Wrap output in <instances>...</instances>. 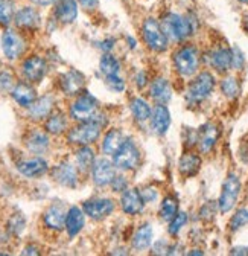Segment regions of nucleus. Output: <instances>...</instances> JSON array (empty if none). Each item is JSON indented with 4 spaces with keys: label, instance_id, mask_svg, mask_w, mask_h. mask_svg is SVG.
I'll return each instance as SVG.
<instances>
[{
    "label": "nucleus",
    "instance_id": "nucleus-1",
    "mask_svg": "<svg viewBox=\"0 0 248 256\" xmlns=\"http://www.w3.org/2000/svg\"><path fill=\"white\" fill-rule=\"evenodd\" d=\"M102 132V125L98 124L96 120H85V122H78L73 128H70L67 133V140L72 145L84 146V145H91L95 144Z\"/></svg>",
    "mask_w": 248,
    "mask_h": 256
},
{
    "label": "nucleus",
    "instance_id": "nucleus-2",
    "mask_svg": "<svg viewBox=\"0 0 248 256\" xmlns=\"http://www.w3.org/2000/svg\"><path fill=\"white\" fill-rule=\"evenodd\" d=\"M160 24L165 30V34L168 36V38L174 42H183L192 34L191 20L175 12H168L166 16H163V20Z\"/></svg>",
    "mask_w": 248,
    "mask_h": 256
},
{
    "label": "nucleus",
    "instance_id": "nucleus-3",
    "mask_svg": "<svg viewBox=\"0 0 248 256\" xmlns=\"http://www.w3.org/2000/svg\"><path fill=\"white\" fill-rule=\"evenodd\" d=\"M142 36L145 44L154 52H163L168 49V36L162 24L156 18H146L142 24Z\"/></svg>",
    "mask_w": 248,
    "mask_h": 256
},
{
    "label": "nucleus",
    "instance_id": "nucleus-4",
    "mask_svg": "<svg viewBox=\"0 0 248 256\" xmlns=\"http://www.w3.org/2000/svg\"><path fill=\"white\" fill-rule=\"evenodd\" d=\"M99 113V104L95 96L88 93H82L70 106V118L76 122L95 120Z\"/></svg>",
    "mask_w": 248,
    "mask_h": 256
},
{
    "label": "nucleus",
    "instance_id": "nucleus-5",
    "mask_svg": "<svg viewBox=\"0 0 248 256\" xmlns=\"http://www.w3.org/2000/svg\"><path fill=\"white\" fill-rule=\"evenodd\" d=\"M175 69L183 76H192L200 68V54L194 46H183L174 54Z\"/></svg>",
    "mask_w": 248,
    "mask_h": 256
},
{
    "label": "nucleus",
    "instance_id": "nucleus-6",
    "mask_svg": "<svg viewBox=\"0 0 248 256\" xmlns=\"http://www.w3.org/2000/svg\"><path fill=\"white\" fill-rule=\"evenodd\" d=\"M215 88V78L209 72H201L194 81H191L188 92H186V100L191 104H200L207 100Z\"/></svg>",
    "mask_w": 248,
    "mask_h": 256
},
{
    "label": "nucleus",
    "instance_id": "nucleus-7",
    "mask_svg": "<svg viewBox=\"0 0 248 256\" xmlns=\"http://www.w3.org/2000/svg\"><path fill=\"white\" fill-rule=\"evenodd\" d=\"M113 164L117 170L130 171L140 164V152L131 139H125L122 146L113 154Z\"/></svg>",
    "mask_w": 248,
    "mask_h": 256
},
{
    "label": "nucleus",
    "instance_id": "nucleus-8",
    "mask_svg": "<svg viewBox=\"0 0 248 256\" xmlns=\"http://www.w3.org/2000/svg\"><path fill=\"white\" fill-rule=\"evenodd\" d=\"M241 194V180L236 174H229L224 184H223V190H221V197L218 202V208L221 210V214H227L230 212Z\"/></svg>",
    "mask_w": 248,
    "mask_h": 256
},
{
    "label": "nucleus",
    "instance_id": "nucleus-9",
    "mask_svg": "<svg viewBox=\"0 0 248 256\" xmlns=\"http://www.w3.org/2000/svg\"><path fill=\"white\" fill-rule=\"evenodd\" d=\"M26 49V42L20 32L15 29H5L3 36H2V50L6 60L14 61L23 55Z\"/></svg>",
    "mask_w": 248,
    "mask_h": 256
},
{
    "label": "nucleus",
    "instance_id": "nucleus-10",
    "mask_svg": "<svg viewBox=\"0 0 248 256\" xmlns=\"http://www.w3.org/2000/svg\"><path fill=\"white\" fill-rule=\"evenodd\" d=\"M21 74L30 84H38L47 74V62L40 55H32L23 61L21 64Z\"/></svg>",
    "mask_w": 248,
    "mask_h": 256
},
{
    "label": "nucleus",
    "instance_id": "nucleus-11",
    "mask_svg": "<svg viewBox=\"0 0 248 256\" xmlns=\"http://www.w3.org/2000/svg\"><path fill=\"white\" fill-rule=\"evenodd\" d=\"M116 177V166L105 157L96 158L91 166V180L96 186H108Z\"/></svg>",
    "mask_w": 248,
    "mask_h": 256
},
{
    "label": "nucleus",
    "instance_id": "nucleus-12",
    "mask_svg": "<svg viewBox=\"0 0 248 256\" xmlns=\"http://www.w3.org/2000/svg\"><path fill=\"white\" fill-rule=\"evenodd\" d=\"M17 171L27 177V178H38L43 177L49 171V165L44 158L41 157H29V158H21L17 162Z\"/></svg>",
    "mask_w": 248,
    "mask_h": 256
},
{
    "label": "nucleus",
    "instance_id": "nucleus-13",
    "mask_svg": "<svg viewBox=\"0 0 248 256\" xmlns=\"http://www.w3.org/2000/svg\"><path fill=\"white\" fill-rule=\"evenodd\" d=\"M82 210L91 220H104L114 210V202L110 198H91L82 204Z\"/></svg>",
    "mask_w": 248,
    "mask_h": 256
},
{
    "label": "nucleus",
    "instance_id": "nucleus-14",
    "mask_svg": "<svg viewBox=\"0 0 248 256\" xmlns=\"http://www.w3.org/2000/svg\"><path fill=\"white\" fill-rule=\"evenodd\" d=\"M14 24L23 30H35L41 24V16L34 6H21L15 11Z\"/></svg>",
    "mask_w": 248,
    "mask_h": 256
},
{
    "label": "nucleus",
    "instance_id": "nucleus-15",
    "mask_svg": "<svg viewBox=\"0 0 248 256\" xmlns=\"http://www.w3.org/2000/svg\"><path fill=\"white\" fill-rule=\"evenodd\" d=\"M66 214H67V210L64 209L63 204H59V203L50 204L43 214L44 226L50 230H55V232L63 230L66 226Z\"/></svg>",
    "mask_w": 248,
    "mask_h": 256
},
{
    "label": "nucleus",
    "instance_id": "nucleus-16",
    "mask_svg": "<svg viewBox=\"0 0 248 256\" xmlns=\"http://www.w3.org/2000/svg\"><path fill=\"white\" fill-rule=\"evenodd\" d=\"M53 16L56 22L63 24L73 23L78 17V0H55Z\"/></svg>",
    "mask_w": 248,
    "mask_h": 256
},
{
    "label": "nucleus",
    "instance_id": "nucleus-17",
    "mask_svg": "<svg viewBox=\"0 0 248 256\" xmlns=\"http://www.w3.org/2000/svg\"><path fill=\"white\" fill-rule=\"evenodd\" d=\"M52 177L61 186H66L70 189L78 186V171L69 162H61V164L55 165L52 170Z\"/></svg>",
    "mask_w": 248,
    "mask_h": 256
},
{
    "label": "nucleus",
    "instance_id": "nucleus-18",
    "mask_svg": "<svg viewBox=\"0 0 248 256\" xmlns=\"http://www.w3.org/2000/svg\"><path fill=\"white\" fill-rule=\"evenodd\" d=\"M120 206L127 215H139L145 208V200L137 189H125L120 198Z\"/></svg>",
    "mask_w": 248,
    "mask_h": 256
},
{
    "label": "nucleus",
    "instance_id": "nucleus-19",
    "mask_svg": "<svg viewBox=\"0 0 248 256\" xmlns=\"http://www.w3.org/2000/svg\"><path fill=\"white\" fill-rule=\"evenodd\" d=\"M84 84H85V76L75 69H70L69 72L63 74L59 78L61 90L64 92V94H69V96L78 94L82 90Z\"/></svg>",
    "mask_w": 248,
    "mask_h": 256
},
{
    "label": "nucleus",
    "instance_id": "nucleus-20",
    "mask_svg": "<svg viewBox=\"0 0 248 256\" xmlns=\"http://www.w3.org/2000/svg\"><path fill=\"white\" fill-rule=\"evenodd\" d=\"M12 100L23 108H29L37 100V92L30 82H18L11 90Z\"/></svg>",
    "mask_w": 248,
    "mask_h": 256
},
{
    "label": "nucleus",
    "instance_id": "nucleus-21",
    "mask_svg": "<svg viewBox=\"0 0 248 256\" xmlns=\"http://www.w3.org/2000/svg\"><path fill=\"white\" fill-rule=\"evenodd\" d=\"M55 106V98L52 94H44L41 98H37L35 102L27 108V116L32 120H43L46 119Z\"/></svg>",
    "mask_w": 248,
    "mask_h": 256
},
{
    "label": "nucleus",
    "instance_id": "nucleus-22",
    "mask_svg": "<svg viewBox=\"0 0 248 256\" xmlns=\"http://www.w3.org/2000/svg\"><path fill=\"white\" fill-rule=\"evenodd\" d=\"M171 125V113L168 110V107L165 104H159L154 107L152 113H151V126L152 130L157 134L163 136L168 133Z\"/></svg>",
    "mask_w": 248,
    "mask_h": 256
},
{
    "label": "nucleus",
    "instance_id": "nucleus-23",
    "mask_svg": "<svg viewBox=\"0 0 248 256\" xmlns=\"http://www.w3.org/2000/svg\"><path fill=\"white\" fill-rule=\"evenodd\" d=\"M210 66L220 74H226L227 70H230L233 68V52L232 49L227 48H220V49H215L210 56Z\"/></svg>",
    "mask_w": 248,
    "mask_h": 256
},
{
    "label": "nucleus",
    "instance_id": "nucleus-24",
    "mask_svg": "<svg viewBox=\"0 0 248 256\" xmlns=\"http://www.w3.org/2000/svg\"><path fill=\"white\" fill-rule=\"evenodd\" d=\"M84 224H85L84 210L78 206H72L66 214V226H64L69 238H75L76 235H79L81 230L84 229Z\"/></svg>",
    "mask_w": 248,
    "mask_h": 256
},
{
    "label": "nucleus",
    "instance_id": "nucleus-25",
    "mask_svg": "<svg viewBox=\"0 0 248 256\" xmlns=\"http://www.w3.org/2000/svg\"><path fill=\"white\" fill-rule=\"evenodd\" d=\"M24 145H26V148L30 152H34V154H43L50 146L49 133L47 132H41V130H32V132H30L26 136Z\"/></svg>",
    "mask_w": 248,
    "mask_h": 256
},
{
    "label": "nucleus",
    "instance_id": "nucleus-26",
    "mask_svg": "<svg viewBox=\"0 0 248 256\" xmlns=\"http://www.w3.org/2000/svg\"><path fill=\"white\" fill-rule=\"evenodd\" d=\"M220 138V130L215 124H206L200 128L198 132V145L203 152H210L215 146V144L218 142Z\"/></svg>",
    "mask_w": 248,
    "mask_h": 256
},
{
    "label": "nucleus",
    "instance_id": "nucleus-27",
    "mask_svg": "<svg viewBox=\"0 0 248 256\" xmlns=\"http://www.w3.org/2000/svg\"><path fill=\"white\" fill-rule=\"evenodd\" d=\"M67 116L61 112H52L47 118H46V122H44V130L49 133V134H53V136H59L67 132Z\"/></svg>",
    "mask_w": 248,
    "mask_h": 256
},
{
    "label": "nucleus",
    "instance_id": "nucleus-28",
    "mask_svg": "<svg viewBox=\"0 0 248 256\" xmlns=\"http://www.w3.org/2000/svg\"><path fill=\"white\" fill-rule=\"evenodd\" d=\"M172 88L166 78H157L151 84V98L156 100L159 104H165L171 100Z\"/></svg>",
    "mask_w": 248,
    "mask_h": 256
},
{
    "label": "nucleus",
    "instance_id": "nucleus-29",
    "mask_svg": "<svg viewBox=\"0 0 248 256\" xmlns=\"http://www.w3.org/2000/svg\"><path fill=\"white\" fill-rule=\"evenodd\" d=\"M201 166V157L195 152H186L181 156L180 162H178V170L183 176L186 177H192L200 171Z\"/></svg>",
    "mask_w": 248,
    "mask_h": 256
},
{
    "label": "nucleus",
    "instance_id": "nucleus-30",
    "mask_svg": "<svg viewBox=\"0 0 248 256\" xmlns=\"http://www.w3.org/2000/svg\"><path fill=\"white\" fill-rule=\"evenodd\" d=\"M75 160H76V165H78V170L82 171V172H87V171H91V166L95 164V151L90 148V145H84V146H79V150L76 151L75 154Z\"/></svg>",
    "mask_w": 248,
    "mask_h": 256
},
{
    "label": "nucleus",
    "instance_id": "nucleus-31",
    "mask_svg": "<svg viewBox=\"0 0 248 256\" xmlns=\"http://www.w3.org/2000/svg\"><path fill=\"white\" fill-rule=\"evenodd\" d=\"M123 142H125V139H123V134L119 130H110L102 140V152L107 156H113L122 146Z\"/></svg>",
    "mask_w": 248,
    "mask_h": 256
},
{
    "label": "nucleus",
    "instance_id": "nucleus-32",
    "mask_svg": "<svg viewBox=\"0 0 248 256\" xmlns=\"http://www.w3.org/2000/svg\"><path fill=\"white\" fill-rule=\"evenodd\" d=\"M152 242V228L149 224H142L133 236V247L136 250H146Z\"/></svg>",
    "mask_w": 248,
    "mask_h": 256
},
{
    "label": "nucleus",
    "instance_id": "nucleus-33",
    "mask_svg": "<svg viewBox=\"0 0 248 256\" xmlns=\"http://www.w3.org/2000/svg\"><path fill=\"white\" fill-rule=\"evenodd\" d=\"M99 70L102 72V75L107 78V76H113V75H119V70H120V62L117 58H114L111 54L105 52L102 56H101V61H99Z\"/></svg>",
    "mask_w": 248,
    "mask_h": 256
},
{
    "label": "nucleus",
    "instance_id": "nucleus-34",
    "mask_svg": "<svg viewBox=\"0 0 248 256\" xmlns=\"http://www.w3.org/2000/svg\"><path fill=\"white\" fill-rule=\"evenodd\" d=\"M131 113H133V116L136 118V120H139V122H146L148 119H151L152 110H151L149 104H148L145 100H142V98H134V100L131 101Z\"/></svg>",
    "mask_w": 248,
    "mask_h": 256
},
{
    "label": "nucleus",
    "instance_id": "nucleus-35",
    "mask_svg": "<svg viewBox=\"0 0 248 256\" xmlns=\"http://www.w3.org/2000/svg\"><path fill=\"white\" fill-rule=\"evenodd\" d=\"M15 4L14 0H0V26L8 28L14 22Z\"/></svg>",
    "mask_w": 248,
    "mask_h": 256
},
{
    "label": "nucleus",
    "instance_id": "nucleus-36",
    "mask_svg": "<svg viewBox=\"0 0 248 256\" xmlns=\"http://www.w3.org/2000/svg\"><path fill=\"white\" fill-rule=\"evenodd\" d=\"M178 214V200L175 197L168 196L160 204V216L165 221H171Z\"/></svg>",
    "mask_w": 248,
    "mask_h": 256
},
{
    "label": "nucleus",
    "instance_id": "nucleus-37",
    "mask_svg": "<svg viewBox=\"0 0 248 256\" xmlns=\"http://www.w3.org/2000/svg\"><path fill=\"white\" fill-rule=\"evenodd\" d=\"M221 90H223V93L227 96L229 100H235V98H238V96H239L241 87H239V82H238L236 78L227 76L221 82Z\"/></svg>",
    "mask_w": 248,
    "mask_h": 256
},
{
    "label": "nucleus",
    "instance_id": "nucleus-38",
    "mask_svg": "<svg viewBox=\"0 0 248 256\" xmlns=\"http://www.w3.org/2000/svg\"><path fill=\"white\" fill-rule=\"evenodd\" d=\"M244 226H248V209H239L230 220L232 230H239Z\"/></svg>",
    "mask_w": 248,
    "mask_h": 256
},
{
    "label": "nucleus",
    "instance_id": "nucleus-39",
    "mask_svg": "<svg viewBox=\"0 0 248 256\" xmlns=\"http://www.w3.org/2000/svg\"><path fill=\"white\" fill-rule=\"evenodd\" d=\"M24 226H26V221L21 214H14L8 221V230L14 235H20L24 230Z\"/></svg>",
    "mask_w": 248,
    "mask_h": 256
},
{
    "label": "nucleus",
    "instance_id": "nucleus-40",
    "mask_svg": "<svg viewBox=\"0 0 248 256\" xmlns=\"http://www.w3.org/2000/svg\"><path fill=\"white\" fill-rule=\"evenodd\" d=\"M169 234L171 235H177L186 222H188V215H186V212H178L171 221H169Z\"/></svg>",
    "mask_w": 248,
    "mask_h": 256
},
{
    "label": "nucleus",
    "instance_id": "nucleus-41",
    "mask_svg": "<svg viewBox=\"0 0 248 256\" xmlns=\"http://www.w3.org/2000/svg\"><path fill=\"white\" fill-rule=\"evenodd\" d=\"M14 86V75L9 70H0V93L11 92Z\"/></svg>",
    "mask_w": 248,
    "mask_h": 256
},
{
    "label": "nucleus",
    "instance_id": "nucleus-42",
    "mask_svg": "<svg viewBox=\"0 0 248 256\" xmlns=\"http://www.w3.org/2000/svg\"><path fill=\"white\" fill-rule=\"evenodd\" d=\"M107 86L110 90H113L116 93H120V92L125 90V82H123V80L119 75L107 76Z\"/></svg>",
    "mask_w": 248,
    "mask_h": 256
},
{
    "label": "nucleus",
    "instance_id": "nucleus-43",
    "mask_svg": "<svg viewBox=\"0 0 248 256\" xmlns=\"http://www.w3.org/2000/svg\"><path fill=\"white\" fill-rule=\"evenodd\" d=\"M127 178L125 177H122V176H116L114 178H113V182H111V188H113V190L114 192H123L125 189H128L127 188Z\"/></svg>",
    "mask_w": 248,
    "mask_h": 256
},
{
    "label": "nucleus",
    "instance_id": "nucleus-44",
    "mask_svg": "<svg viewBox=\"0 0 248 256\" xmlns=\"http://www.w3.org/2000/svg\"><path fill=\"white\" fill-rule=\"evenodd\" d=\"M232 52H233V68L239 70L244 66V55L238 48H233Z\"/></svg>",
    "mask_w": 248,
    "mask_h": 256
},
{
    "label": "nucleus",
    "instance_id": "nucleus-45",
    "mask_svg": "<svg viewBox=\"0 0 248 256\" xmlns=\"http://www.w3.org/2000/svg\"><path fill=\"white\" fill-rule=\"evenodd\" d=\"M140 194H142V197H143L145 203L154 202V200H156V198H157V190H156V189H152V188H148V189L142 190V192H140Z\"/></svg>",
    "mask_w": 248,
    "mask_h": 256
},
{
    "label": "nucleus",
    "instance_id": "nucleus-46",
    "mask_svg": "<svg viewBox=\"0 0 248 256\" xmlns=\"http://www.w3.org/2000/svg\"><path fill=\"white\" fill-rule=\"evenodd\" d=\"M78 4H79L81 8L85 10V11H93V10H96L98 5H99L98 0H78Z\"/></svg>",
    "mask_w": 248,
    "mask_h": 256
},
{
    "label": "nucleus",
    "instance_id": "nucleus-47",
    "mask_svg": "<svg viewBox=\"0 0 248 256\" xmlns=\"http://www.w3.org/2000/svg\"><path fill=\"white\" fill-rule=\"evenodd\" d=\"M136 84H137L139 88H142V87L146 86V74H145V72H139V74H137V76H136Z\"/></svg>",
    "mask_w": 248,
    "mask_h": 256
},
{
    "label": "nucleus",
    "instance_id": "nucleus-48",
    "mask_svg": "<svg viewBox=\"0 0 248 256\" xmlns=\"http://www.w3.org/2000/svg\"><path fill=\"white\" fill-rule=\"evenodd\" d=\"M21 254H40V250L35 246H27L23 248Z\"/></svg>",
    "mask_w": 248,
    "mask_h": 256
},
{
    "label": "nucleus",
    "instance_id": "nucleus-49",
    "mask_svg": "<svg viewBox=\"0 0 248 256\" xmlns=\"http://www.w3.org/2000/svg\"><path fill=\"white\" fill-rule=\"evenodd\" d=\"M29 2L37 5V6H49L55 2V0H29Z\"/></svg>",
    "mask_w": 248,
    "mask_h": 256
},
{
    "label": "nucleus",
    "instance_id": "nucleus-50",
    "mask_svg": "<svg viewBox=\"0 0 248 256\" xmlns=\"http://www.w3.org/2000/svg\"><path fill=\"white\" fill-rule=\"evenodd\" d=\"M232 254H248V247H235L230 252Z\"/></svg>",
    "mask_w": 248,
    "mask_h": 256
},
{
    "label": "nucleus",
    "instance_id": "nucleus-51",
    "mask_svg": "<svg viewBox=\"0 0 248 256\" xmlns=\"http://www.w3.org/2000/svg\"><path fill=\"white\" fill-rule=\"evenodd\" d=\"M189 254H203V252L201 250H192V252H189Z\"/></svg>",
    "mask_w": 248,
    "mask_h": 256
},
{
    "label": "nucleus",
    "instance_id": "nucleus-52",
    "mask_svg": "<svg viewBox=\"0 0 248 256\" xmlns=\"http://www.w3.org/2000/svg\"><path fill=\"white\" fill-rule=\"evenodd\" d=\"M245 29H247V32H248V14H247V17H245Z\"/></svg>",
    "mask_w": 248,
    "mask_h": 256
},
{
    "label": "nucleus",
    "instance_id": "nucleus-53",
    "mask_svg": "<svg viewBox=\"0 0 248 256\" xmlns=\"http://www.w3.org/2000/svg\"><path fill=\"white\" fill-rule=\"evenodd\" d=\"M241 4H244V5H248V0H239Z\"/></svg>",
    "mask_w": 248,
    "mask_h": 256
}]
</instances>
